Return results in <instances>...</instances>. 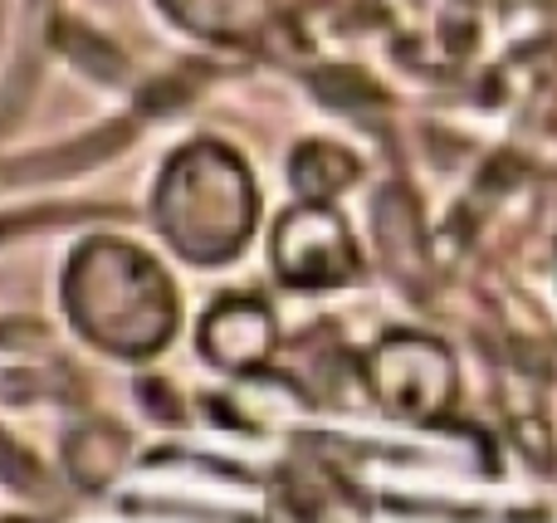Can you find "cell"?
I'll return each mask as SVG.
<instances>
[]
</instances>
